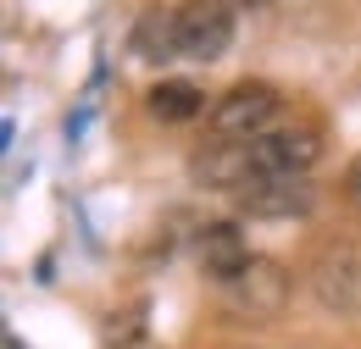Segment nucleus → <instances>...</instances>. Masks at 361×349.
Segmentation results:
<instances>
[{
    "mask_svg": "<svg viewBox=\"0 0 361 349\" xmlns=\"http://www.w3.org/2000/svg\"><path fill=\"white\" fill-rule=\"evenodd\" d=\"M233 6L228 0H183L178 6V56L189 61H217L233 50Z\"/></svg>",
    "mask_w": 361,
    "mask_h": 349,
    "instance_id": "nucleus-4",
    "label": "nucleus"
},
{
    "mask_svg": "<svg viewBox=\"0 0 361 349\" xmlns=\"http://www.w3.org/2000/svg\"><path fill=\"white\" fill-rule=\"evenodd\" d=\"M128 50L139 61H178V6H145L128 28Z\"/></svg>",
    "mask_w": 361,
    "mask_h": 349,
    "instance_id": "nucleus-7",
    "label": "nucleus"
},
{
    "mask_svg": "<svg viewBox=\"0 0 361 349\" xmlns=\"http://www.w3.org/2000/svg\"><path fill=\"white\" fill-rule=\"evenodd\" d=\"M278 111H283V94L262 78L250 84H233L212 100L206 122H212V139H256V133L278 128Z\"/></svg>",
    "mask_w": 361,
    "mask_h": 349,
    "instance_id": "nucleus-2",
    "label": "nucleus"
},
{
    "mask_svg": "<svg viewBox=\"0 0 361 349\" xmlns=\"http://www.w3.org/2000/svg\"><path fill=\"white\" fill-rule=\"evenodd\" d=\"M145 106H150L156 122H195L206 111V94L189 84V78H161V84L145 94Z\"/></svg>",
    "mask_w": 361,
    "mask_h": 349,
    "instance_id": "nucleus-9",
    "label": "nucleus"
},
{
    "mask_svg": "<svg viewBox=\"0 0 361 349\" xmlns=\"http://www.w3.org/2000/svg\"><path fill=\"white\" fill-rule=\"evenodd\" d=\"M289 272L267 255H250V261L239 266V272H228L223 283H217V300L233 322H278L283 305H289Z\"/></svg>",
    "mask_w": 361,
    "mask_h": 349,
    "instance_id": "nucleus-1",
    "label": "nucleus"
},
{
    "mask_svg": "<svg viewBox=\"0 0 361 349\" xmlns=\"http://www.w3.org/2000/svg\"><path fill=\"white\" fill-rule=\"evenodd\" d=\"M233 11H256V6H267V0H228Z\"/></svg>",
    "mask_w": 361,
    "mask_h": 349,
    "instance_id": "nucleus-11",
    "label": "nucleus"
},
{
    "mask_svg": "<svg viewBox=\"0 0 361 349\" xmlns=\"http://www.w3.org/2000/svg\"><path fill=\"white\" fill-rule=\"evenodd\" d=\"M195 255H200V272H206L212 283H223L228 272H239V266L250 261V244H245V233H239L233 222H212V227L200 233Z\"/></svg>",
    "mask_w": 361,
    "mask_h": 349,
    "instance_id": "nucleus-8",
    "label": "nucleus"
},
{
    "mask_svg": "<svg viewBox=\"0 0 361 349\" xmlns=\"http://www.w3.org/2000/svg\"><path fill=\"white\" fill-rule=\"evenodd\" d=\"M233 200H239L245 217L283 222V217H306V211L317 205V189L306 183V172H295V177H256V183H245Z\"/></svg>",
    "mask_w": 361,
    "mask_h": 349,
    "instance_id": "nucleus-6",
    "label": "nucleus"
},
{
    "mask_svg": "<svg viewBox=\"0 0 361 349\" xmlns=\"http://www.w3.org/2000/svg\"><path fill=\"white\" fill-rule=\"evenodd\" d=\"M245 156H250V183L256 177H295V172H312L322 161V139H317V128L278 122V128L245 139Z\"/></svg>",
    "mask_w": 361,
    "mask_h": 349,
    "instance_id": "nucleus-3",
    "label": "nucleus"
},
{
    "mask_svg": "<svg viewBox=\"0 0 361 349\" xmlns=\"http://www.w3.org/2000/svg\"><path fill=\"white\" fill-rule=\"evenodd\" d=\"M345 200L356 205V217H361V156L350 161V167H345Z\"/></svg>",
    "mask_w": 361,
    "mask_h": 349,
    "instance_id": "nucleus-10",
    "label": "nucleus"
},
{
    "mask_svg": "<svg viewBox=\"0 0 361 349\" xmlns=\"http://www.w3.org/2000/svg\"><path fill=\"white\" fill-rule=\"evenodd\" d=\"M312 294L334 316H361V250L339 244L312 266Z\"/></svg>",
    "mask_w": 361,
    "mask_h": 349,
    "instance_id": "nucleus-5",
    "label": "nucleus"
}]
</instances>
